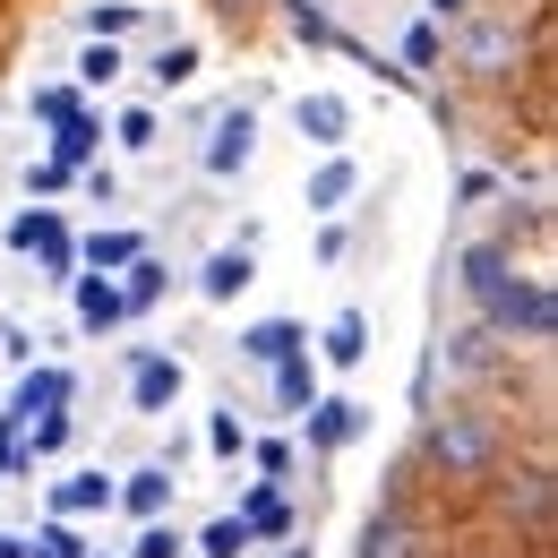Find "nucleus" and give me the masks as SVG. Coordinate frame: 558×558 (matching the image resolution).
<instances>
[{"label": "nucleus", "instance_id": "f257e3e1", "mask_svg": "<svg viewBox=\"0 0 558 558\" xmlns=\"http://www.w3.org/2000/svg\"><path fill=\"white\" fill-rule=\"evenodd\" d=\"M515 61H524V26H515L507 9H464V17H456L447 70L464 77V86H507Z\"/></svg>", "mask_w": 558, "mask_h": 558}, {"label": "nucleus", "instance_id": "f03ea898", "mask_svg": "<svg viewBox=\"0 0 558 558\" xmlns=\"http://www.w3.org/2000/svg\"><path fill=\"white\" fill-rule=\"evenodd\" d=\"M421 456H429L447 482H489V473H498V429H489L473 404H447V413H429V429H421Z\"/></svg>", "mask_w": 558, "mask_h": 558}, {"label": "nucleus", "instance_id": "7ed1b4c3", "mask_svg": "<svg viewBox=\"0 0 558 558\" xmlns=\"http://www.w3.org/2000/svg\"><path fill=\"white\" fill-rule=\"evenodd\" d=\"M482 327H489V336L550 344V336H558V292H550L542 276H515V267H507V276L482 292Z\"/></svg>", "mask_w": 558, "mask_h": 558}, {"label": "nucleus", "instance_id": "20e7f679", "mask_svg": "<svg viewBox=\"0 0 558 558\" xmlns=\"http://www.w3.org/2000/svg\"><path fill=\"white\" fill-rule=\"evenodd\" d=\"M9 250H35L44 267H52V283H70L77 276V241H70V223L52 207H26L17 223H9Z\"/></svg>", "mask_w": 558, "mask_h": 558}, {"label": "nucleus", "instance_id": "39448f33", "mask_svg": "<svg viewBox=\"0 0 558 558\" xmlns=\"http://www.w3.org/2000/svg\"><path fill=\"white\" fill-rule=\"evenodd\" d=\"M250 155H258V112H250V104L215 112V130H207V155H198V163H207V181H232V172H241Z\"/></svg>", "mask_w": 558, "mask_h": 558}, {"label": "nucleus", "instance_id": "423d86ee", "mask_svg": "<svg viewBox=\"0 0 558 558\" xmlns=\"http://www.w3.org/2000/svg\"><path fill=\"white\" fill-rule=\"evenodd\" d=\"M70 404H77V378H70V369H61V361H26L9 413H17V421H44V413H70Z\"/></svg>", "mask_w": 558, "mask_h": 558}, {"label": "nucleus", "instance_id": "0eeeda50", "mask_svg": "<svg viewBox=\"0 0 558 558\" xmlns=\"http://www.w3.org/2000/svg\"><path fill=\"white\" fill-rule=\"evenodd\" d=\"M292 130L318 146V155H344V146H352V104L318 86V95H301V104H292Z\"/></svg>", "mask_w": 558, "mask_h": 558}, {"label": "nucleus", "instance_id": "6e6552de", "mask_svg": "<svg viewBox=\"0 0 558 558\" xmlns=\"http://www.w3.org/2000/svg\"><path fill=\"white\" fill-rule=\"evenodd\" d=\"M181 387H190V369H181L172 352H138V361H130V404H138V413H172Z\"/></svg>", "mask_w": 558, "mask_h": 558}, {"label": "nucleus", "instance_id": "1a4fd4ad", "mask_svg": "<svg viewBox=\"0 0 558 558\" xmlns=\"http://www.w3.org/2000/svg\"><path fill=\"white\" fill-rule=\"evenodd\" d=\"M250 283H258V241H223L207 267H198V292H207V301H241Z\"/></svg>", "mask_w": 558, "mask_h": 558}, {"label": "nucleus", "instance_id": "9d476101", "mask_svg": "<svg viewBox=\"0 0 558 558\" xmlns=\"http://www.w3.org/2000/svg\"><path fill=\"white\" fill-rule=\"evenodd\" d=\"M70 310H77V327H86V336H112V327L130 318L112 276H70Z\"/></svg>", "mask_w": 558, "mask_h": 558}, {"label": "nucleus", "instance_id": "9b49d317", "mask_svg": "<svg viewBox=\"0 0 558 558\" xmlns=\"http://www.w3.org/2000/svg\"><path fill=\"white\" fill-rule=\"evenodd\" d=\"M352 198H361V163H352V155H327V163L310 172V190H301L310 215H344Z\"/></svg>", "mask_w": 558, "mask_h": 558}, {"label": "nucleus", "instance_id": "f8f14e48", "mask_svg": "<svg viewBox=\"0 0 558 558\" xmlns=\"http://www.w3.org/2000/svg\"><path fill=\"white\" fill-rule=\"evenodd\" d=\"M292 352H310V327H301V318H258V327H241V361H258V369H276Z\"/></svg>", "mask_w": 558, "mask_h": 558}, {"label": "nucleus", "instance_id": "ddd939ff", "mask_svg": "<svg viewBox=\"0 0 558 558\" xmlns=\"http://www.w3.org/2000/svg\"><path fill=\"white\" fill-rule=\"evenodd\" d=\"M172 464H138V473H130V482H112V507H130V515H138V524H155V515H163V507H172Z\"/></svg>", "mask_w": 558, "mask_h": 558}, {"label": "nucleus", "instance_id": "4468645a", "mask_svg": "<svg viewBox=\"0 0 558 558\" xmlns=\"http://www.w3.org/2000/svg\"><path fill=\"white\" fill-rule=\"evenodd\" d=\"M361 558H421V524L404 507H378V515L361 524Z\"/></svg>", "mask_w": 558, "mask_h": 558}, {"label": "nucleus", "instance_id": "2eb2a0df", "mask_svg": "<svg viewBox=\"0 0 558 558\" xmlns=\"http://www.w3.org/2000/svg\"><path fill=\"white\" fill-rule=\"evenodd\" d=\"M163 292H172V267H163L155 250H138V258L121 267V310H130V318H146V310H155Z\"/></svg>", "mask_w": 558, "mask_h": 558}, {"label": "nucleus", "instance_id": "dca6fc26", "mask_svg": "<svg viewBox=\"0 0 558 558\" xmlns=\"http://www.w3.org/2000/svg\"><path fill=\"white\" fill-rule=\"evenodd\" d=\"M361 404H352V396H327V404H310V447H318V456H327V447H352V438H361Z\"/></svg>", "mask_w": 558, "mask_h": 558}, {"label": "nucleus", "instance_id": "f3484780", "mask_svg": "<svg viewBox=\"0 0 558 558\" xmlns=\"http://www.w3.org/2000/svg\"><path fill=\"white\" fill-rule=\"evenodd\" d=\"M241 533H250V542H292V507H283V489H276V482L241 498Z\"/></svg>", "mask_w": 558, "mask_h": 558}, {"label": "nucleus", "instance_id": "a211bd4d", "mask_svg": "<svg viewBox=\"0 0 558 558\" xmlns=\"http://www.w3.org/2000/svg\"><path fill=\"white\" fill-rule=\"evenodd\" d=\"M95 146H104V121H95V112H70V121H52V163L86 172V163H95Z\"/></svg>", "mask_w": 558, "mask_h": 558}, {"label": "nucleus", "instance_id": "6ab92c4d", "mask_svg": "<svg viewBox=\"0 0 558 558\" xmlns=\"http://www.w3.org/2000/svg\"><path fill=\"white\" fill-rule=\"evenodd\" d=\"M318 352H327L336 369H361V361H369V318H361V310H336L327 336H318Z\"/></svg>", "mask_w": 558, "mask_h": 558}, {"label": "nucleus", "instance_id": "aec40b11", "mask_svg": "<svg viewBox=\"0 0 558 558\" xmlns=\"http://www.w3.org/2000/svg\"><path fill=\"white\" fill-rule=\"evenodd\" d=\"M198 70H207V44H190V35H181V44H163V52L146 61V77H155L163 95H181V86H198Z\"/></svg>", "mask_w": 558, "mask_h": 558}, {"label": "nucleus", "instance_id": "412c9836", "mask_svg": "<svg viewBox=\"0 0 558 558\" xmlns=\"http://www.w3.org/2000/svg\"><path fill=\"white\" fill-rule=\"evenodd\" d=\"M396 52H404V70H413V77H438V70H447V26H438V17H413Z\"/></svg>", "mask_w": 558, "mask_h": 558}, {"label": "nucleus", "instance_id": "4be33fe9", "mask_svg": "<svg viewBox=\"0 0 558 558\" xmlns=\"http://www.w3.org/2000/svg\"><path fill=\"white\" fill-rule=\"evenodd\" d=\"M138 250H146V232H95V241H77V267L86 276H121Z\"/></svg>", "mask_w": 558, "mask_h": 558}, {"label": "nucleus", "instance_id": "5701e85b", "mask_svg": "<svg viewBox=\"0 0 558 558\" xmlns=\"http://www.w3.org/2000/svg\"><path fill=\"white\" fill-rule=\"evenodd\" d=\"M52 507H61V515H95V507H112V473H95V464L70 473V482L52 489Z\"/></svg>", "mask_w": 558, "mask_h": 558}, {"label": "nucleus", "instance_id": "b1692460", "mask_svg": "<svg viewBox=\"0 0 558 558\" xmlns=\"http://www.w3.org/2000/svg\"><path fill=\"white\" fill-rule=\"evenodd\" d=\"M276 404H283V413H310V404H318V369H310V352L276 361Z\"/></svg>", "mask_w": 558, "mask_h": 558}, {"label": "nucleus", "instance_id": "393cba45", "mask_svg": "<svg viewBox=\"0 0 558 558\" xmlns=\"http://www.w3.org/2000/svg\"><path fill=\"white\" fill-rule=\"evenodd\" d=\"M507 515H524V524H550V473H542V464H524V473L507 482Z\"/></svg>", "mask_w": 558, "mask_h": 558}, {"label": "nucleus", "instance_id": "a878e982", "mask_svg": "<svg viewBox=\"0 0 558 558\" xmlns=\"http://www.w3.org/2000/svg\"><path fill=\"white\" fill-rule=\"evenodd\" d=\"M447 369H464V378L498 369V336H489V327H464V336H447Z\"/></svg>", "mask_w": 558, "mask_h": 558}, {"label": "nucleus", "instance_id": "bb28decb", "mask_svg": "<svg viewBox=\"0 0 558 558\" xmlns=\"http://www.w3.org/2000/svg\"><path fill=\"white\" fill-rule=\"evenodd\" d=\"M77 26H86V44H121V35L138 26V0H95Z\"/></svg>", "mask_w": 558, "mask_h": 558}, {"label": "nucleus", "instance_id": "cd10ccee", "mask_svg": "<svg viewBox=\"0 0 558 558\" xmlns=\"http://www.w3.org/2000/svg\"><path fill=\"white\" fill-rule=\"evenodd\" d=\"M112 146H121V155H155V146H163V121H155L146 104H130V112L112 121Z\"/></svg>", "mask_w": 558, "mask_h": 558}, {"label": "nucleus", "instance_id": "c85d7f7f", "mask_svg": "<svg viewBox=\"0 0 558 558\" xmlns=\"http://www.w3.org/2000/svg\"><path fill=\"white\" fill-rule=\"evenodd\" d=\"M121 70H130L121 44H86V52H77V86H121Z\"/></svg>", "mask_w": 558, "mask_h": 558}, {"label": "nucleus", "instance_id": "c756f323", "mask_svg": "<svg viewBox=\"0 0 558 558\" xmlns=\"http://www.w3.org/2000/svg\"><path fill=\"white\" fill-rule=\"evenodd\" d=\"M26 464H35V447H26V421H17V413H0V482H17Z\"/></svg>", "mask_w": 558, "mask_h": 558}, {"label": "nucleus", "instance_id": "7c9ffc66", "mask_svg": "<svg viewBox=\"0 0 558 558\" xmlns=\"http://www.w3.org/2000/svg\"><path fill=\"white\" fill-rule=\"evenodd\" d=\"M26 550H35V558H86V542H77V524H70V515H52V524H44V533H35Z\"/></svg>", "mask_w": 558, "mask_h": 558}, {"label": "nucleus", "instance_id": "2f4dec72", "mask_svg": "<svg viewBox=\"0 0 558 558\" xmlns=\"http://www.w3.org/2000/svg\"><path fill=\"white\" fill-rule=\"evenodd\" d=\"M198 550H207V558H241V550H250V533H241V515H215L207 533H198Z\"/></svg>", "mask_w": 558, "mask_h": 558}, {"label": "nucleus", "instance_id": "473e14b6", "mask_svg": "<svg viewBox=\"0 0 558 558\" xmlns=\"http://www.w3.org/2000/svg\"><path fill=\"white\" fill-rule=\"evenodd\" d=\"M181 550H190V542H181L163 515H155V524H138V542H130V558H181Z\"/></svg>", "mask_w": 558, "mask_h": 558}, {"label": "nucleus", "instance_id": "72a5a7b5", "mask_svg": "<svg viewBox=\"0 0 558 558\" xmlns=\"http://www.w3.org/2000/svg\"><path fill=\"white\" fill-rule=\"evenodd\" d=\"M70 181H77V172H70V163H52V155H44V163H26V198H61Z\"/></svg>", "mask_w": 558, "mask_h": 558}, {"label": "nucleus", "instance_id": "f704fd0d", "mask_svg": "<svg viewBox=\"0 0 558 558\" xmlns=\"http://www.w3.org/2000/svg\"><path fill=\"white\" fill-rule=\"evenodd\" d=\"M26 112H35V121H70L77 95H70V86H35V95H26Z\"/></svg>", "mask_w": 558, "mask_h": 558}, {"label": "nucleus", "instance_id": "c9c22d12", "mask_svg": "<svg viewBox=\"0 0 558 558\" xmlns=\"http://www.w3.org/2000/svg\"><path fill=\"white\" fill-rule=\"evenodd\" d=\"M207 447H215V456H223V464H232V456L250 447V429H241V421H232V413H215V421H207Z\"/></svg>", "mask_w": 558, "mask_h": 558}, {"label": "nucleus", "instance_id": "e433bc0d", "mask_svg": "<svg viewBox=\"0 0 558 558\" xmlns=\"http://www.w3.org/2000/svg\"><path fill=\"white\" fill-rule=\"evenodd\" d=\"M283 473H292V447H283V438H258V482L283 489Z\"/></svg>", "mask_w": 558, "mask_h": 558}, {"label": "nucleus", "instance_id": "4c0bfd02", "mask_svg": "<svg viewBox=\"0 0 558 558\" xmlns=\"http://www.w3.org/2000/svg\"><path fill=\"white\" fill-rule=\"evenodd\" d=\"M86 198L112 207V198H121V172H112V163H86Z\"/></svg>", "mask_w": 558, "mask_h": 558}, {"label": "nucleus", "instance_id": "58836bf2", "mask_svg": "<svg viewBox=\"0 0 558 558\" xmlns=\"http://www.w3.org/2000/svg\"><path fill=\"white\" fill-rule=\"evenodd\" d=\"M464 9H473V0H429V17H438V26H447V17H464Z\"/></svg>", "mask_w": 558, "mask_h": 558}, {"label": "nucleus", "instance_id": "ea45409f", "mask_svg": "<svg viewBox=\"0 0 558 558\" xmlns=\"http://www.w3.org/2000/svg\"><path fill=\"white\" fill-rule=\"evenodd\" d=\"M0 558H35V550H26V533H0Z\"/></svg>", "mask_w": 558, "mask_h": 558}, {"label": "nucleus", "instance_id": "a19ab883", "mask_svg": "<svg viewBox=\"0 0 558 558\" xmlns=\"http://www.w3.org/2000/svg\"><path fill=\"white\" fill-rule=\"evenodd\" d=\"M283 558H310V550H283Z\"/></svg>", "mask_w": 558, "mask_h": 558}]
</instances>
